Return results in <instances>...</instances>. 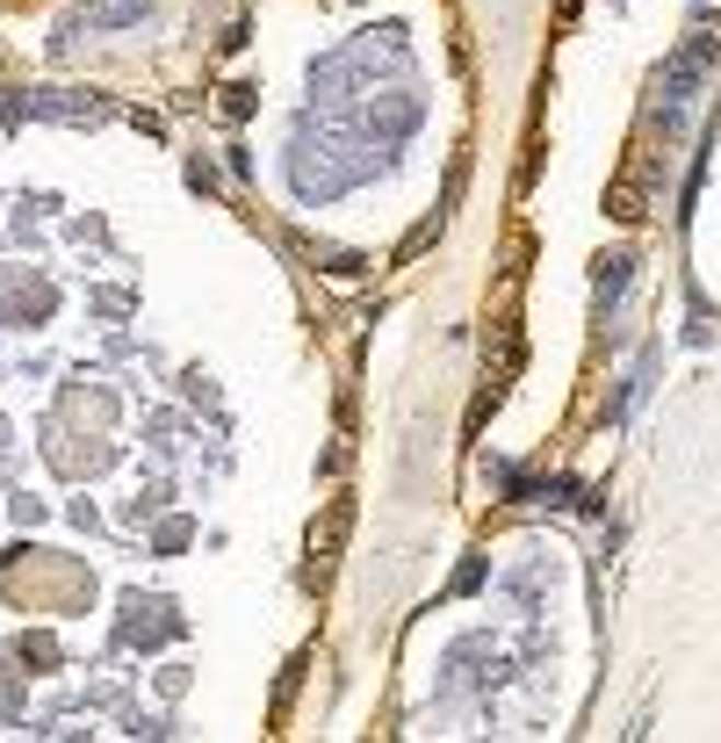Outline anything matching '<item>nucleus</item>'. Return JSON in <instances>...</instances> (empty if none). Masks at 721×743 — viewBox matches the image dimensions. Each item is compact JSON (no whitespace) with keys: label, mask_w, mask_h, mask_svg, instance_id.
I'll return each instance as SVG.
<instances>
[{"label":"nucleus","mask_w":721,"mask_h":743,"mask_svg":"<svg viewBox=\"0 0 721 743\" xmlns=\"http://www.w3.org/2000/svg\"><path fill=\"white\" fill-rule=\"evenodd\" d=\"M707 66H714V36H707V15H700V22H693V36L671 52V66H664V130H678V116H686L693 87L707 80Z\"/></svg>","instance_id":"obj_1"},{"label":"nucleus","mask_w":721,"mask_h":743,"mask_svg":"<svg viewBox=\"0 0 721 743\" xmlns=\"http://www.w3.org/2000/svg\"><path fill=\"white\" fill-rule=\"evenodd\" d=\"M8 116H52V123H102L116 116L108 94H80V87H36V94H15V102H0Z\"/></svg>","instance_id":"obj_2"},{"label":"nucleus","mask_w":721,"mask_h":743,"mask_svg":"<svg viewBox=\"0 0 721 743\" xmlns=\"http://www.w3.org/2000/svg\"><path fill=\"white\" fill-rule=\"evenodd\" d=\"M346 535H354V499H332V505H325V519L310 527V578H325L332 563H340Z\"/></svg>","instance_id":"obj_3"},{"label":"nucleus","mask_w":721,"mask_h":743,"mask_svg":"<svg viewBox=\"0 0 721 743\" xmlns=\"http://www.w3.org/2000/svg\"><path fill=\"white\" fill-rule=\"evenodd\" d=\"M513 376H519V325L505 318V325H499V362H491V382H483V390L505 398V382H513Z\"/></svg>","instance_id":"obj_4"},{"label":"nucleus","mask_w":721,"mask_h":743,"mask_svg":"<svg viewBox=\"0 0 721 743\" xmlns=\"http://www.w3.org/2000/svg\"><path fill=\"white\" fill-rule=\"evenodd\" d=\"M628 267H636L628 253L599 260V282H592V296H599V311H614V304H620V289H628Z\"/></svg>","instance_id":"obj_5"},{"label":"nucleus","mask_w":721,"mask_h":743,"mask_svg":"<svg viewBox=\"0 0 721 743\" xmlns=\"http://www.w3.org/2000/svg\"><path fill=\"white\" fill-rule=\"evenodd\" d=\"M152 0H102V8H87V30H123V22H145Z\"/></svg>","instance_id":"obj_6"},{"label":"nucleus","mask_w":721,"mask_h":743,"mask_svg":"<svg viewBox=\"0 0 721 743\" xmlns=\"http://www.w3.org/2000/svg\"><path fill=\"white\" fill-rule=\"evenodd\" d=\"M253 108V87H224V116H245Z\"/></svg>","instance_id":"obj_7"}]
</instances>
